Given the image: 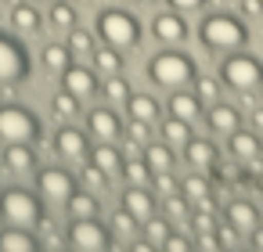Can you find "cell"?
<instances>
[{
	"instance_id": "obj_1",
	"label": "cell",
	"mask_w": 263,
	"mask_h": 252,
	"mask_svg": "<svg viewBox=\"0 0 263 252\" xmlns=\"http://www.w3.org/2000/svg\"><path fill=\"white\" fill-rule=\"evenodd\" d=\"M198 44L209 54H231L249 44V22L234 11H209L198 22Z\"/></svg>"
},
{
	"instance_id": "obj_2",
	"label": "cell",
	"mask_w": 263,
	"mask_h": 252,
	"mask_svg": "<svg viewBox=\"0 0 263 252\" xmlns=\"http://www.w3.org/2000/svg\"><path fill=\"white\" fill-rule=\"evenodd\" d=\"M144 72H148V80H152L155 87H162V90H180V87H191V83H195L198 65H195L191 54L166 47V51H155V54L148 58V69H144Z\"/></svg>"
},
{
	"instance_id": "obj_3",
	"label": "cell",
	"mask_w": 263,
	"mask_h": 252,
	"mask_svg": "<svg viewBox=\"0 0 263 252\" xmlns=\"http://www.w3.org/2000/svg\"><path fill=\"white\" fill-rule=\"evenodd\" d=\"M216 76H220V83H223L227 90H234V94H256V90L263 87V62L241 47V51L223 54Z\"/></svg>"
},
{
	"instance_id": "obj_4",
	"label": "cell",
	"mask_w": 263,
	"mask_h": 252,
	"mask_svg": "<svg viewBox=\"0 0 263 252\" xmlns=\"http://www.w3.org/2000/svg\"><path fill=\"white\" fill-rule=\"evenodd\" d=\"M94 26H98L101 44H108V47H116V51H134V47L141 44V22H137V15H130V11H123V8H105V11H98Z\"/></svg>"
},
{
	"instance_id": "obj_5",
	"label": "cell",
	"mask_w": 263,
	"mask_h": 252,
	"mask_svg": "<svg viewBox=\"0 0 263 252\" xmlns=\"http://www.w3.org/2000/svg\"><path fill=\"white\" fill-rule=\"evenodd\" d=\"M0 216L11 227H36L40 216H44V205L29 187H8L0 195Z\"/></svg>"
},
{
	"instance_id": "obj_6",
	"label": "cell",
	"mask_w": 263,
	"mask_h": 252,
	"mask_svg": "<svg viewBox=\"0 0 263 252\" xmlns=\"http://www.w3.org/2000/svg\"><path fill=\"white\" fill-rule=\"evenodd\" d=\"M40 137V119L22 105H0V141L33 144Z\"/></svg>"
},
{
	"instance_id": "obj_7",
	"label": "cell",
	"mask_w": 263,
	"mask_h": 252,
	"mask_svg": "<svg viewBox=\"0 0 263 252\" xmlns=\"http://www.w3.org/2000/svg\"><path fill=\"white\" fill-rule=\"evenodd\" d=\"M65 241H69L72 252H108L112 248V230L105 223H98V216H87V220L69 223Z\"/></svg>"
},
{
	"instance_id": "obj_8",
	"label": "cell",
	"mask_w": 263,
	"mask_h": 252,
	"mask_svg": "<svg viewBox=\"0 0 263 252\" xmlns=\"http://www.w3.org/2000/svg\"><path fill=\"white\" fill-rule=\"evenodd\" d=\"M26 76H29V54L22 51L18 40L0 36V83L11 87V83H22Z\"/></svg>"
},
{
	"instance_id": "obj_9",
	"label": "cell",
	"mask_w": 263,
	"mask_h": 252,
	"mask_svg": "<svg viewBox=\"0 0 263 252\" xmlns=\"http://www.w3.org/2000/svg\"><path fill=\"white\" fill-rule=\"evenodd\" d=\"M227 155H231L238 166L263 159V133H256L252 126H238L234 133H227Z\"/></svg>"
},
{
	"instance_id": "obj_10",
	"label": "cell",
	"mask_w": 263,
	"mask_h": 252,
	"mask_svg": "<svg viewBox=\"0 0 263 252\" xmlns=\"http://www.w3.org/2000/svg\"><path fill=\"white\" fill-rule=\"evenodd\" d=\"M202 119H205V126H209L213 137H227V133H234V130L241 126V108L220 98V101H213V105L205 108Z\"/></svg>"
},
{
	"instance_id": "obj_11",
	"label": "cell",
	"mask_w": 263,
	"mask_h": 252,
	"mask_svg": "<svg viewBox=\"0 0 263 252\" xmlns=\"http://www.w3.org/2000/svg\"><path fill=\"white\" fill-rule=\"evenodd\" d=\"M152 36L159 40V44H166V47H177V44H184L187 40V22H184V15L180 11H159L155 18H152Z\"/></svg>"
},
{
	"instance_id": "obj_12",
	"label": "cell",
	"mask_w": 263,
	"mask_h": 252,
	"mask_svg": "<svg viewBox=\"0 0 263 252\" xmlns=\"http://www.w3.org/2000/svg\"><path fill=\"white\" fill-rule=\"evenodd\" d=\"M62 87H65L76 101H87V98H94V94L101 90V83H98V69H87V65H69V69L62 72Z\"/></svg>"
},
{
	"instance_id": "obj_13",
	"label": "cell",
	"mask_w": 263,
	"mask_h": 252,
	"mask_svg": "<svg viewBox=\"0 0 263 252\" xmlns=\"http://www.w3.org/2000/svg\"><path fill=\"white\" fill-rule=\"evenodd\" d=\"M184 162L191 166V169H202V173H213L216 166H220V148L209 141V137H187V144H184Z\"/></svg>"
},
{
	"instance_id": "obj_14",
	"label": "cell",
	"mask_w": 263,
	"mask_h": 252,
	"mask_svg": "<svg viewBox=\"0 0 263 252\" xmlns=\"http://www.w3.org/2000/svg\"><path fill=\"white\" fill-rule=\"evenodd\" d=\"M36 184H40V195H44V198H51V202H65V198L76 191L72 173H69V169H62V166H47V169H40Z\"/></svg>"
},
{
	"instance_id": "obj_15",
	"label": "cell",
	"mask_w": 263,
	"mask_h": 252,
	"mask_svg": "<svg viewBox=\"0 0 263 252\" xmlns=\"http://www.w3.org/2000/svg\"><path fill=\"white\" fill-rule=\"evenodd\" d=\"M54 151L65 159V162H83L90 155V137L76 126H62L54 133Z\"/></svg>"
},
{
	"instance_id": "obj_16",
	"label": "cell",
	"mask_w": 263,
	"mask_h": 252,
	"mask_svg": "<svg viewBox=\"0 0 263 252\" xmlns=\"http://www.w3.org/2000/svg\"><path fill=\"white\" fill-rule=\"evenodd\" d=\"M155 191L148 187V184H126V191H123V209L137 220V223H144L148 216H155Z\"/></svg>"
},
{
	"instance_id": "obj_17",
	"label": "cell",
	"mask_w": 263,
	"mask_h": 252,
	"mask_svg": "<svg viewBox=\"0 0 263 252\" xmlns=\"http://www.w3.org/2000/svg\"><path fill=\"white\" fill-rule=\"evenodd\" d=\"M166 112H170L173 119H184V123H198V119L205 115V105L198 101V94H195V90L180 87V90H170Z\"/></svg>"
},
{
	"instance_id": "obj_18",
	"label": "cell",
	"mask_w": 263,
	"mask_h": 252,
	"mask_svg": "<svg viewBox=\"0 0 263 252\" xmlns=\"http://www.w3.org/2000/svg\"><path fill=\"white\" fill-rule=\"evenodd\" d=\"M87 130H90V137H98V141H116V137L123 133V119L116 115V105H108V108H90V112H87Z\"/></svg>"
},
{
	"instance_id": "obj_19",
	"label": "cell",
	"mask_w": 263,
	"mask_h": 252,
	"mask_svg": "<svg viewBox=\"0 0 263 252\" xmlns=\"http://www.w3.org/2000/svg\"><path fill=\"white\" fill-rule=\"evenodd\" d=\"M223 220H227L238 234H249V230L259 223V209H256L249 198H231V202L223 205Z\"/></svg>"
},
{
	"instance_id": "obj_20",
	"label": "cell",
	"mask_w": 263,
	"mask_h": 252,
	"mask_svg": "<svg viewBox=\"0 0 263 252\" xmlns=\"http://www.w3.org/2000/svg\"><path fill=\"white\" fill-rule=\"evenodd\" d=\"M177 191L191 202V205H213V187H209V173H202V169H195V173H187V177H180L177 180Z\"/></svg>"
},
{
	"instance_id": "obj_21",
	"label": "cell",
	"mask_w": 263,
	"mask_h": 252,
	"mask_svg": "<svg viewBox=\"0 0 263 252\" xmlns=\"http://www.w3.org/2000/svg\"><path fill=\"white\" fill-rule=\"evenodd\" d=\"M123 108H126L130 119H141V123H148V126H155L159 115H162V105H159L152 94H130Z\"/></svg>"
},
{
	"instance_id": "obj_22",
	"label": "cell",
	"mask_w": 263,
	"mask_h": 252,
	"mask_svg": "<svg viewBox=\"0 0 263 252\" xmlns=\"http://www.w3.org/2000/svg\"><path fill=\"white\" fill-rule=\"evenodd\" d=\"M98 169H105L108 177H116V173H123V151L112 144V141H98V148H90V155H87Z\"/></svg>"
},
{
	"instance_id": "obj_23",
	"label": "cell",
	"mask_w": 263,
	"mask_h": 252,
	"mask_svg": "<svg viewBox=\"0 0 263 252\" xmlns=\"http://www.w3.org/2000/svg\"><path fill=\"white\" fill-rule=\"evenodd\" d=\"M141 159L148 162V169H152V173H166V169H173V166H177L173 144H166V141H148Z\"/></svg>"
},
{
	"instance_id": "obj_24",
	"label": "cell",
	"mask_w": 263,
	"mask_h": 252,
	"mask_svg": "<svg viewBox=\"0 0 263 252\" xmlns=\"http://www.w3.org/2000/svg\"><path fill=\"white\" fill-rule=\"evenodd\" d=\"M40 241L29 234V227H8L0 230V252H36Z\"/></svg>"
},
{
	"instance_id": "obj_25",
	"label": "cell",
	"mask_w": 263,
	"mask_h": 252,
	"mask_svg": "<svg viewBox=\"0 0 263 252\" xmlns=\"http://www.w3.org/2000/svg\"><path fill=\"white\" fill-rule=\"evenodd\" d=\"M65 209H69V220H87V216L101 212V202H98L94 191H72L65 198Z\"/></svg>"
},
{
	"instance_id": "obj_26",
	"label": "cell",
	"mask_w": 263,
	"mask_h": 252,
	"mask_svg": "<svg viewBox=\"0 0 263 252\" xmlns=\"http://www.w3.org/2000/svg\"><path fill=\"white\" fill-rule=\"evenodd\" d=\"M162 216H166L173 227H184V223L191 220V202H187L180 191H170V195H162Z\"/></svg>"
},
{
	"instance_id": "obj_27",
	"label": "cell",
	"mask_w": 263,
	"mask_h": 252,
	"mask_svg": "<svg viewBox=\"0 0 263 252\" xmlns=\"http://www.w3.org/2000/svg\"><path fill=\"white\" fill-rule=\"evenodd\" d=\"M159 130H162V141H166V144H173V148H184V144H187V137L195 133V123H184V119H173V115H166V119L159 123Z\"/></svg>"
},
{
	"instance_id": "obj_28",
	"label": "cell",
	"mask_w": 263,
	"mask_h": 252,
	"mask_svg": "<svg viewBox=\"0 0 263 252\" xmlns=\"http://www.w3.org/2000/svg\"><path fill=\"white\" fill-rule=\"evenodd\" d=\"M90 58H94V69L101 72V76H116V72H123V51H116V47H94L90 51Z\"/></svg>"
},
{
	"instance_id": "obj_29",
	"label": "cell",
	"mask_w": 263,
	"mask_h": 252,
	"mask_svg": "<svg viewBox=\"0 0 263 252\" xmlns=\"http://www.w3.org/2000/svg\"><path fill=\"white\" fill-rule=\"evenodd\" d=\"M4 166H8L11 173H29V169L36 166V155H33L29 144H8V151H4Z\"/></svg>"
},
{
	"instance_id": "obj_30",
	"label": "cell",
	"mask_w": 263,
	"mask_h": 252,
	"mask_svg": "<svg viewBox=\"0 0 263 252\" xmlns=\"http://www.w3.org/2000/svg\"><path fill=\"white\" fill-rule=\"evenodd\" d=\"M11 26L18 29V33H26V36H33V33H40V11L36 8H29V4H15V11H11Z\"/></svg>"
},
{
	"instance_id": "obj_31",
	"label": "cell",
	"mask_w": 263,
	"mask_h": 252,
	"mask_svg": "<svg viewBox=\"0 0 263 252\" xmlns=\"http://www.w3.org/2000/svg\"><path fill=\"white\" fill-rule=\"evenodd\" d=\"M72 65V51H69V44H47L44 47V69L47 72H65Z\"/></svg>"
},
{
	"instance_id": "obj_32",
	"label": "cell",
	"mask_w": 263,
	"mask_h": 252,
	"mask_svg": "<svg viewBox=\"0 0 263 252\" xmlns=\"http://www.w3.org/2000/svg\"><path fill=\"white\" fill-rule=\"evenodd\" d=\"M191 87H195V94H198V101H202L205 108H209L213 101L223 98V83H220V76H216V80H213V76H195Z\"/></svg>"
},
{
	"instance_id": "obj_33",
	"label": "cell",
	"mask_w": 263,
	"mask_h": 252,
	"mask_svg": "<svg viewBox=\"0 0 263 252\" xmlns=\"http://www.w3.org/2000/svg\"><path fill=\"white\" fill-rule=\"evenodd\" d=\"M101 94L108 98V105L123 108V105H126V98H130L134 90H130V87H126V80H119V72H116V76H105V83H101Z\"/></svg>"
},
{
	"instance_id": "obj_34",
	"label": "cell",
	"mask_w": 263,
	"mask_h": 252,
	"mask_svg": "<svg viewBox=\"0 0 263 252\" xmlns=\"http://www.w3.org/2000/svg\"><path fill=\"white\" fill-rule=\"evenodd\" d=\"M141 227H144V238H148V241H152L155 248H162V241H166V234L173 230V223H170L166 216H148V220H144Z\"/></svg>"
},
{
	"instance_id": "obj_35",
	"label": "cell",
	"mask_w": 263,
	"mask_h": 252,
	"mask_svg": "<svg viewBox=\"0 0 263 252\" xmlns=\"http://www.w3.org/2000/svg\"><path fill=\"white\" fill-rule=\"evenodd\" d=\"M137 227H141V223H137V220H134L126 209H116V212H112V238L130 241V238L137 234Z\"/></svg>"
},
{
	"instance_id": "obj_36",
	"label": "cell",
	"mask_w": 263,
	"mask_h": 252,
	"mask_svg": "<svg viewBox=\"0 0 263 252\" xmlns=\"http://www.w3.org/2000/svg\"><path fill=\"white\" fill-rule=\"evenodd\" d=\"M123 177H126V184H152V169H148L144 159H126L123 162Z\"/></svg>"
},
{
	"instance_id": "obj_37",
	"label": "cell",
	"mask_w": 263,
	"mask_h": 252,
	"mask_svg": "<svg viewBox=\"0 0 263 252\" xmlns=\"http://www.w3.org/2000/svg\"><path fill=\"white\" fill-rule=\"evenodd\" d=\"M69 51H72V54H90V51H94V36H90L87 29H76V26H72V29H69Z\"/></svg>"
},
{
	"instance_id": "obj_38",
	"label": "cell",
	"mask_w": 263,
	"mask_h": 252,
	"mask_svg": "<svg viewBox=\"0 0 263 252\" xmlns=\"http://www.w3.org/2000/svg\"><path fill=\"white\" fill-rule=\"evenodd\" d=\"M76 105H80V101H76V98H72L69 90H62V94H54V101H51V108H54V115H58V119H72V115L80 112Z\"/></svg>"
},
{
	"instance_id": "obj_39",
	"label": "cell",
	"mask_w": 263,
	"mask_h": 252,
	"mask_svg": "<svg viewBox=\"0 0 263 252\" xmlns=\"http://www.w3.org/2000/svg\"><path fill=\"white\" fill-rule=\"evenodd\" d=\"M51 22H54L58 29H72V26H76V11L65 4V0H58V4H51Z\"/></svg>"
},
{
	"instance_id": "obj_40",
	"label": "cell",
	"mask_w": 263,
	"mask_h": 252,
	"mask_svg": "<svg viewBox=\"0 0 263 252\" xmlns=\"http://www.w3.org/2000/svg\"><path fill=\"white\" fill-rule=\"evenodd\" d=\"M191 248H195V241L173 227V230L166 234V241H162V248H159V252H191Z\"/></svg>"
},
{
	"instance_id": "obj_41",
	"label": "cell",
	"mask_w": 263,
	"mask_h": 252,
	"mask_svg": "<svg viewBox=\"0 0 263 252\" xmlns=\"http://www.w3.org/2000/svg\"><path fill=\"white\" fill-rule=\"evenodd\" d=\"M148 133H152L148 123H141V119H130V123H126V141H130V144H141V148H144V144H148Z\"/></svg>"
},
{
	"instance_id": "obj_42",
	"label": "cell",
	"mask_w": 263,
	"mask_h": 252,
	"mask_svg": "<svg viewBox=\"0 0 263 252\" xmlns=\"http://www.w3.org/2000/svg\"><path fill=\"white\" fill-rule=\"evenodd\" d=\"M83 184H87V191H101V187L108 184V173L90 162V166H83Z\"/></svg>"
},
{
	"instance_id": "obj_43",
	"label": "cell",
	"mask_w": 263,
	"mask_h": 252,
	"mask_svg": "<svg viewBox=\"0 0 263 252\" xmlns=\"http://www.w3.org/2000/svg\"><path fill=\"white\" fill-rule=\"evenodd\" d=\"M152 191H155V195H170V191H177V177H173V169H166V173H152Z\"/></svg>"
},
{
	"instance_id": "obj_44",
	"label": "cell",
	"mask_w": 263,
	"mask_h": 252,
	"mask_svg": "<svg viewBox=\"0 0 263 252\" xmlns=\"http://www.w3.org/2000/svg\"><path fill=\"white\" fill-rule=\"evenodd\" d=\"M209 0H166V8L180 11V15H191V11H205Z\"/></svg>"
},
{
	"instance_id": "obj_45",
	"label": "cell",
	"mask_w": 263,
	"mask_h": 252,
	"mask_svg": "<svg viewBox=\"0 0 263 252\" xmlns=\"http://www.w3.org/2000/svg\"><path fill=\"white\" fill-rule=\"evenodd\" d=\"M191 241H195L198 252H220V238H216V230H205V234H198V238H191Z\"/></svg>"
},
{
	"instance_id": "obj_46",
	"label": "cell",
	"mask_w": 263,
	"mask_h": 252,
	"mask_svg": "<svg viewBox=\"0 0 263 252\" xmlns=\"http://www.w3.org/2000/svg\"><path fill=\"white\" fill-rule=\"evenodd\" d=\"M216 238H220V248H223V245H227V248H234V245H238V230H234L227 220H223V223H216Z\"/></svg>"
},
{
	"instance_id": "obj_47",
	"label": "cell",
	"mask_w": 263,
	"mask_h": 252,
	"mask_svg": "<svg viewBox=\"0 0 263 252\" xmlns=\"http://www.w3.org/2000/svg\"><path fill=\"white\" fill-rule=\"evenodd\" d=\"M238 11H241V18H259L263 15V0H238Z\"/></svg>"
},
{
	"instance_id": "obj_48",
	"label": "cell",
	"mask_w": 263,
	"mask_h": 252,
	"mask_svg": "<svg viewBox=\"0 0 263 252\" xmlns=\"http://www.w3.org/2000/svg\"><path fill=\"white\" fill-rule=\"evenodd\" d=\"M126 245H130V252H159V248H155L148 238H130Z\"/></svg>"
},
{
	"instance_id": "obj_49",
	"label": "cell",
	"mask_w": 263,
	"mask_h": 252,
	"mask_svg": "<svg viewBox=\"0 0 263 252\" xmlns=\"http://www.w3.org/2000/svg\"><path fill=\"white\" fill-rule=\"evenodd\" d=\"M249 119H252V130H256V133H263V101L249 108Z\"/></svg>"
},
{
	"instance_id": "obj_50",
	"label": "cell",
	"mask_w": 263,
	"mask_h": 252,
	"mask_svg": "<svg viewBox=\"0 0 263 252\" xmlns=\"http://www.w3.org/2000/svg\"><path fill=\"white\" fill-rule=\"evenodd\" d=\"M249 245H252L256 252H263V223H256V227L249 230Z\"/></svg>"
},
{
	"instance_id": "obj_51",
	"label": "cell",
	"mask_w": 263,
	"mask_h": 252,
	"mask_svg": "<svg viewBox=\"0 0 263 252\" xmlns=\"http://www.w3.org/2000/svg\"><path fill=\"white\" fill-rule=\"evenodd\" d=\"M252 187H256V191H259V195H263V166H259V169H256V180H252Z\"/></svg>"
},
{
	"instance_id": "obj_52",
	"label": "cell",
	"mask_w": 263,
	"mask_h": 252,
	"mask_svg": "<svg viewBox=\"0 0 263 252\" xmlns=\"http://www.w3.org/2000/svg\"><path fill=\"white\" fill-rule=\"evenodd\" d=\"M134 4H141V8H152V4H155V0H134Z\"/></svg>"
},
{
	"instance_id": "obj_53",
	"label": "cell",
	"mask_w": 263,
	"mask_h": 252,
	"mask_svg": "<svg viewBox=\"0 0 263 252\" xmlns=\"http://www.w3.org/2000/svg\"><path fill=\"white\" fill-rule=\"evenodd\" d=\"M44 4H58V0H44Z\"/></svg>"
},
{
	"instance_id": "obj_54",
	"label": "cell",
	"mask_w": 263,
	"mask_h": 252,
	"mask_svg": "<svg viewBox=\"0 0 263 252\" xmlns=\"http://www.w3.org/2000/svg\"><path fill=\"white\" fill-rule=\"evenodd\" d=\"M259 101H263V87H259Z\"/></svg>"
}]
</instances>
